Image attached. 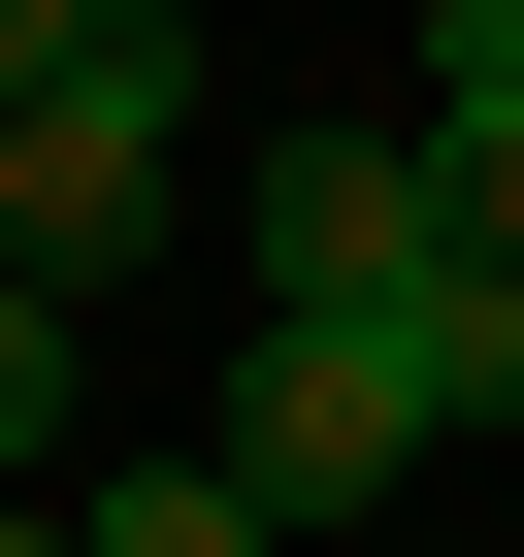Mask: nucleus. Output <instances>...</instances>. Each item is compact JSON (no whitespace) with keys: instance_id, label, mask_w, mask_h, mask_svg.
<instances>
[{"instance_id":"1","label":"nucleus","mask_w":524,"mask_h":557,"mask_svg":"<svg viewBox=\"0 0 524 557\" xmlns=\"http://www.w3.org/2000/svg\"><path fill=\"white\" fill-rule=\"evenodd\" d=\"M164 197H197V34H164V0H99V34L0 99V296H132Z\"/></svg>"},{"instance_id":"2","label":"nucleus","mask_w":524,"mask_h":557,"mask_svg":"<svg viewBox=\"0 0 524 557\" xmlns=\"http://www.w3.org/2000/svg\"><path fill=\"white\" fill-rule=\"evenodd\" d=\"M197 459H229L262 524L328 557V524H394V492H426V394H394V329H296V296H229V426H197Z\"/></svg>"},{"instance_id":"3","label":"nucleus","mask_w":524,"mask_h":557,"mask_svg":"<svg viewBox=\"0 0 524 557\" xmlns=\"http://www.w3.org/2000/svg\"><path fill=\"white\" fill-rule=\"evenodd\" d=\"M394 262H426V132H262V164H229V296L394 329Z\"/></svg>"},{"instance_id":"4","label":"nucleus","mask_w":524,"mask_h":557,"mask_svg":"<svg viewBox=\"0 0 524 557\" xmlns=\"http://www.w3.org/2000/svg\"><path fill=\"white\" fill-rule=\"evenodd\" d=\"M394 394H426V459H459V426H524V262H459V230L394 262Z\"/></svg>"},{"instance_id":"5","label":"nucleus","mask_w":524,"mask_h":557,"mask_svg":"<svg viewBox=\"0 0 524 557\" xmlns=\"http://www.w3.org/2000/svg\"><path fill=\"white\" fill-rule=\"evenodd\" d=\"M426 230L524 262V66H459V34H426Z\"/></svg>"},{"instance_id":"6","label":"nucleus","mask_w":524,"mask_h":557,"mask_svg":"<svg viewBox=\"0 0 524 557\" xmlns=\"http://www.w3.org/2000/svg\"><path fill=\"white\" fill-rule=\"evenodd\" d=\"M66 557H296V524H262V492H229V459H132V492H99V524H66Z\"/></svg>"},{"instance_id":"7","label":"nucleus","mask_w":524,"mask_h":557,"mask_svg":"<svg viewBox=\"0 0 524 557\" xmlns=\"http://www.w3.org/2000/svg\"><path fill=\"white\" fill-rule=\"evenodd\" d=\"M66 459V296H0V492Z\"/></svg>"},{"instance_id":"8","label":"nucleus","mask_w":524,"mask_h":557,"mask_svg":"<svg viewBox=\"0 0 524 557\" xmlns=\"http://www.w3.org/2000/svg\"><path fill=\"white\" fill-rule=\"evenodd\" d=\"M66 34H99V0H0V99H34V66H66Z\"/></svg>"},{"instance_id":"9","label":"nucleus","mask_w":524,"mask_h":557,"mask_svg":"<svg viewBox=\"0 0 524 557\" xmlns=\"http://www.w3.org/2000/svg\"><path fill=\"white\" fill-rule=\"evenodd\" d=\"M0 557H66V524H34V492H0Z\"/></svg>"}]
</instances>
